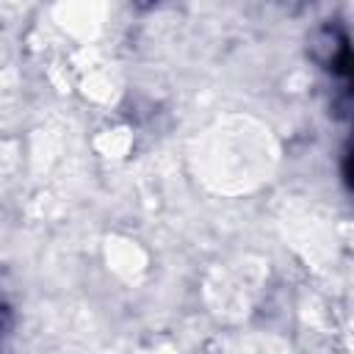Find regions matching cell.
<instances>
[{
    "label": "cell",
    "instance_id": "6da1fadb",
    "mask_svg": "<svg viewBox=\"0 0 354 354\" xmlns=\"http://www.w3.org/2000/svg\"><path fill=\"white\" fill-rule=\"evenodd\" d=\"M205 180L218 191H246L271 169L268 133L249 122H227L210 130L202 147Z\"/></svg>",
    "mask_w": 354,
    "mask_h": 354
}]
</instances>
